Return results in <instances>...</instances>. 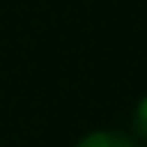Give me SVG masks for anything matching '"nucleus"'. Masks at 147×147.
I'll return each mask as SVG.
<instances>
[{
  "mask_svg": "<svg viewBox=\"0 0 147 147\" xmlns=\"http://www.w3.org/2000/svg\"><path fill=\"white\" fill-rule=\"evenodd\" d=\"M75 147H138V144L132 141V135H126V132H117V129H93L84 138H78Z\"/></svg>",
  "mask_w": 147,
  "mask_h": 147,
  "instance_id": "obj_1",
  "label": "nucleus"
},
{
  "mask_svg": "<svg viewBox=\"0 0 147 147\" xmlns=\"http://www.w3.org/2000/svg\"><path fill=\"white\" fill-rule=\"evenodd\" d=\"M132 129H135L138 138H144V141H147V93L138 99L135 111H132Z\"/></svg>",
  "mask_w": 147,
  "mask_h": 147,
  "instance_id": "obj_2",
  "label": "nucleus"
}]
</instances>
